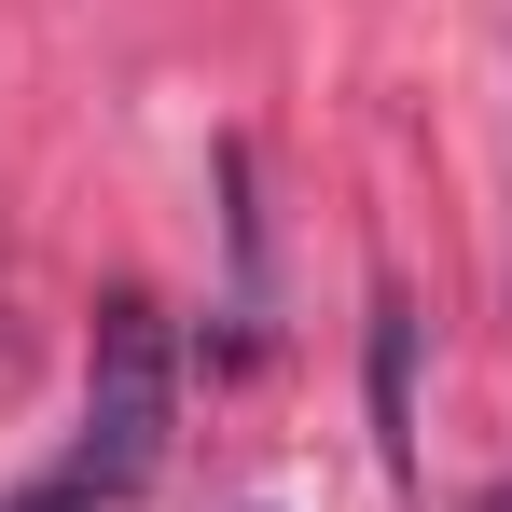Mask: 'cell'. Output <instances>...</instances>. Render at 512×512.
<instances>
[{"instance_id": "7a4b0ae2", "label": "cell", "mask_w": 512, "mask_h": 512, "mask_svg": "<svg viewBox=\"0 0 512 512\" xmlns=\"http://www.w3.org/2000/svg\"><path fill=\"white\" fill-rule=\"evenodd\" d=\"M374 457L416 485V319H402V291H374Z\"/></svg>"}, {"instance_id": "6da1fadb", "label": "cell", "mask_w": 512, "mask_h": 512, "mask_svg": "<svg viewBox=\"0 0 512 512\" xmlns=\"http://www.w3.org/2000/svg\"><path fill=\"white\" fill-rule=\"evenodd\" d=\"M167 429H180V346H167V319L139 291H111L97 346H84V429H70V457L0 512H111V499H139L167 471Z\"/></svg>"}]
</instances>
